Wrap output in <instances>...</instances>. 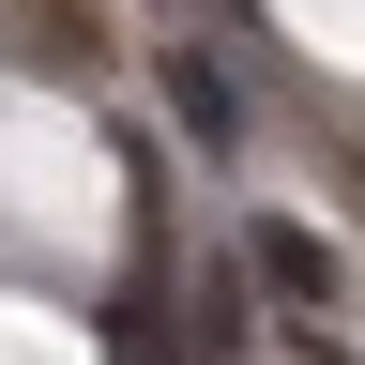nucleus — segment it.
<instances>
[{"instance_id":"4","label":"nucleus","mask_w":365,"mask_h":365,"mask_svg":"<svg viewBox=\"0 0 365 365\" xmlns=\"http://www.w3.org/2000/svg\"><path fill=\"white\" fill-rule=\"evenodd\" d=\"M304 365H350V350H335V335H319V319H304Z\"/></svg>"},{"instance_id":"3","label":"nucleus","mask_w":365,"mask_h":365,"mask_svg":"<svg viewBox=\"0 0 365 365\" xmlns=\"http://www.w3.org/2000/svg\"><path fill=\"white\" fill-rule=\"evenodd\" d=\"M168 107H182V122H198V137H228V76L198 61V46H182V61H168Z\"/></svg>"},{"instance_id":"5","label":"nucleus","mask_w":365,"mask_h":365,"mask_svg":"<svg viewBox=\"0 0 365 365\" xmlns=\"http://www.w3.org/2000/svg\"><path fill=\"white\" fill-rule=\"evenodd\" d=\"M350 182H365V137H350Z\"/></svg>"},{"instance_id":"2","label":"nucleus","mask_w":365,"mask_h":365,"mask_svg":"<svg viewBox=\"0 0 365 365\" xmlns=\"http://www.w3.org/2000/svg\"><path fill=\"white\" fill-rule=\"evenodd\" d=\"M16 31H31V46H46L61 76H107V31H91L76 0H16Z\"/></svg>"},{"instance_id":"1","label":"nucleus","mask_w":365,"mask_h":365,"mask_svg":"<svg viewBox=\"0 0 365 365\" xmlns=\"http://www.w3.org/2000/svg\"><path fill=\"white\" fill-rule=\"evenodd\" d=\"M244 274H259V289L289 304V319H335V244H319V228L259 213V228H244Z\"/></svg>"}]
</instances>
